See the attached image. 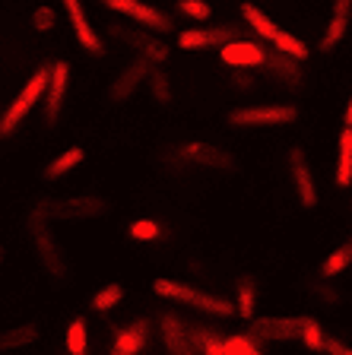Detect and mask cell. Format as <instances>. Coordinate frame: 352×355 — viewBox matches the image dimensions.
<instances>
[{"label": "cell", "mask_w": 352, "mask_h": 355, "mask_svg": "<svg viewBox=\"0 0 352 355\" xmlns=\"http://www.w3.org/2000/svg\"><path fill=\"white\" fill-rule=\"evenodd\" d=\"M26 235H29L32 251H35L38 263L44 266V273L51 276L58 286H64L67 276H70V260L64 257V248H60L58 238H54L51 219H44L38 209L29 207V213H26Z\"/></svg>", "instance_id": "cell-1"}, {"label": "cell", "mask_w": 352, "mask_h": 355, "mask_svg": "<svg viewBox=\"0 0 352 355\" xmlns=\"http://www.w3.org/2000/svg\"><path fill=\"white\" fill-rule=\"evenodd\" d=\"M153 292L159 298H169V302L187 304V308H194V311H203V314H210V318H232L235 314V302L219 298V295H210V292H203V288H194V286L178 282V279H156Z\"/></svg>", "instance_id": "cell-2"}, {"label": "cell", "mask_w": 352, "mask_h": 355, "mask_svg": "<svg viewBox=\"0 0 352 355\" xmlns=\"http://www.w3.org/2000/svg\"><path fill=\"white\" fill-rule=\"evenodd\" d=\"M48 80H51V64H42L35 73L29 76V83L16 92V98L7 105V111L0 114V140H7V137H13V133L19 130V124L26 121V114L44 98Z\"/></svg>", "instance_id": "cell-3"}, {"label": "cell", "mask_w": 352, "mask_h": 355, "mask_svg": "<svg viewBox=\"0 0 352 355\" xmlns=\"http://www.w3.org/2000/svg\"><path fill=\"white\" fill-rule=\"evenodd\" d=\"M32 209L51 222H83V219H96V216L108 213V200L96 197V193H80V197H58V200H35Z\"/></svg>", "instance_id": "cell-4"}, {"label": "cell", "mask_w": 352, "mask_h": 355, "mask_svg": "<svg viewBox=\"0 0 352 355\" xmlns=\"http://www.w3.org/2000/svg\"><path fill=\"white\" fill-rule=\"evenodd\" d=\"M299 121L295 105H242L228 114V124L251 130V127H283Z\"/></svg>", "instance_id": "cell-5"}, {"label": "cell", "mask_w": 352, "mask_h": 355, "mask_svg": "<svg viewBox=\"0 0 352 355\" xmlns=\"http://www.w3.org/2000/svg\"><path fill=\"white\" fill-rule=\"evenodd\" d=\"M178 159L187 165H200V168H213V171H235V159L228 149L216 146L206 140H187L175 149Z\"/></svg>", "instance_id": "cell-6"}, {"label": "cell", "mask_w": 352, "mask_h": 355, "mask_svg": "<svg viewBox=\"0 0 352 355\" xmlns=\"http://www.w3.org/2000/svg\"><path fill=\"white\" fill-rule=\"evenodd\" d=\"M102 7L115 10V13H121V16H131V19H137L146 32H156V35H169V32L175 29L169 16L162 13V10L149 7V3H143V0H102Z\"/></svg>", "instance_id": "cell-7"}, {"label": "cell", "mask_w": 352, "mask_h": 355, "mask_svg": "<svg viewBox=\"0 0 352 355\" xmlns=\"http://www.w3.org/2000/svg\"><path fill=\"white\" fill-rule=\"evenodd\" d=\"M286 162H289V178H292V187H295V197H299L301 209H315L317 207V184H315V171H311L308 159H305V149L292 146L286 153Z\"/></svg>", "instance_id": "cell-8"}, {"label": "cell", "mask_w": 352, "mask_h": 355, "mask_svg": "<svg viewBox=\"0 0 352 355\" xmlns=\"http://www.w3.org/2000/svg\"><path fill=\"white\" fill-rule=\"evenodd\" d=\"M108 32L117 38V42H124V44H131V48H137L140 58L149 60V64L159 67V64H165V60H169V44L159 42L153 32H146V29H124L121 22H111Z\"/></svg>", "instance_id": "cell-9"}, {"label": "cell", "mask_w": 352, "mask_h": 355, "mask_svg": "<svg viewBox=\"0 0 352 355\" xmlns=\"http://www.w3.org/2000/svg\"><path fill=\"white\" fill-rule=\"evenodd\" d=\"M219 60L235 70H257L267 60V48L260 42H251V38H235L219 48Z\"/></svg>", "instance_id": "cell-10"}, {"label": "cell", "mask_w": 352, "mask_h": 355, "mask_svg": "<svg viewBox=\"0 0 352 355\" xmlns=\"http://www.w3.org/2000/svg\"><path fill=\"white\" fill-rule=\"evenodd\" d=\"M242 38L238 26H210V29H184L178 35L181 51H200V48H222V44Z\"/></svg>", "instance_id": "cell-11"}, {"label": "cell", "mask_w": 352, "mask_h": 355, "mask_svg": "<svg viewBox=\"0 0 352 355\" xmlns=\"http://www.w3.org/2000/svg\"><path fill=\"white\" fill-rule=\"evenodd\" d=\"M67 89H70V64L67 60H58L51 64V80H48V89H44V124H58L60 111H64V98Z\"/></svg>", "instance_id": "cell-12"}, {"label": "cell", "mask_w": 352, "mask_h": 355, "mask_svg": "<svg viewBox=\"0 0 352 355\" xmlns=\"http://www.w3.org/2000/svg\"><path fill=\"white\" fill-rule=\"evenodd\" d=\"M60 3H64V10H67V19H70V26H74L76 42H80L89 54H102L105 51L102 35H99L96 26L89 22L86 10H83V0H60Z\"/></svg>", "instance_id": "cell-13"}, {"label": "cell", "mask_w": 352, "mask_h": 355, "mask_svg": "<svg viewBox=\"0 0 352 355\" xmlns=\"http://www.w3.org/2000/svg\"><path fill=\"white\" fill-rule=\"evenodd\" d=\"M146 76H149V60H143V58L131 60V64L115 76V83L108 86V102L121 105V102H127V98H133V92H137L140 83L146 80Z\"/></svg>", "instance_id": "cell-14"}, {"label": "cell", "mask_w": 352, "mask_h": 355, "mask_svg": "<svg viewBox=\"0 0 352 355\" xmlns=\"http://www.w3.org/2000/svg\"><path fill=\"white\" fill-rule=\"evenodd\" d=\"M301 318H254L251 320V336L267 343H289L299 340Z\"/></svg>", "instance_id": "cell-15"}, {"label": "cell", "mask_w": 352, "mask_h": 355, "mask_svg": "<svg viewBox=\"0 0 352 355\" xmlns=\"http://www.w3.org/2000/svg\"><path fill=\"white\" fill-rule=\"evenodd\" d=\"M349 16H352V0H330V19L324 26V35L317 42V51L330 54L340 42L346 38V29H349Z\"/></svg>", "instance_id": "cell-16"}, {"label": "cell", "mask_w": 352, "mask_h": 355, "mask_svg": "<svg viewBox=\"0 0 352 355\" xmlns=\"http://www.w3.org/2000/svg\"><path fill=\"white\" fill-rule=\"evenodd\" d=\"M149 330H153V324H149L146 318L131 320L127 327H121V330L115 333V343H111L108 355H140L143 346L149 343Z\"/></svg>", "instance_id": "cell-17"}, {"label": "cell", "mask_w": 352, "mask_h": 355, "mask_svg": "<svg viewBox=\"0 0 352 355\" xmlns=\"http://www.w3.org/2000/svg\"><path fill=\"white\" fill-rule=\"evenodd\" d=\"M264 70H267V76H273L276 83H283V86H289V89H301V83H305L301 60H292L279 51H267Z\"/></svg>", "instance_id": "cell-18"}, {"label": "cell", "mask_w": 352, "mask_h": 355, "mask_svg": "<svg viewBox=\"0 0 352 355\" xmlns=\"http://www.w3.org/2000/svg\"><path fill=\"white\" fill-rule=\"evenodd\" d=\"M159 333H162V343H165V349H169V355H184L191 352V336H187V327L178 320V314H171V311H165L159 318Z\"/></svg>", "instance_id": "cell-19"}, {"label": "cell", "mask_w": 352, "mask_h": 355, "mask_svg": "<svg viewBox=\"0 0 352 355\" xmlns=\"http://www.w3.org/2000/svg\"><path fill=\"white\" fill-rule=\"evenodd\" d=\"M38 336H42V330H38L35 320H29V324H16V327H10V330L0 333V352H19V349L32 346Z\"/></svg>", "instance_id": "cell-20"}, {"label": "cell", "mask_w": 352, "mask_h": 355, "mask_svg": "<svg viewBox=\"0 0 352 355\" xmlns=\"http://www.w3.org/2000/svg\"><path fill=\"white\" fill-rule=\"evenodd\" d=\"M333 181H337V187H352V127H343V130H340Z\"/></svg>", "instance_id": "cell-21"}, {"label": "cell", "mask_w": 352, "mask_h": 355, "mask_svg": "<svg viewBox=\"0 0 352 355\" xmlns=\"http://www.w3.org/2000/svg\"><path fill=\"white\" fill-rule=\"evenodd\" d=\"M86 159V149L83 146H70V149H64V153H58L51 159V162L44 165V171H42V178L44 181H60L64 175H70V171L76 168V165Z\"/></svg>", "instance_id": "cell-22"}, {"label": "cell", "mask_w": 352, "mask_h": 355, "mask_svg": "<svg viewBox=\"0 0 352 355\" xmlns=\"http://www.w3.org/2000/svg\"><path fill=\"white\" fill-rule=\"evenodd\" d=\"M352 266V235L343 244H337L321 263V279H337L340 273H346Z\"/></svg>", "instance_id": "cell-23"}, {"label": "cell", "mask_w": 352, "mask_h": 355, "mask_svg": "<svg viewBox=\"0 0 352 355\" xmlns=\"http://www.w3.org/2000/svg\"><path fill=\"white\" fill-rule=\"evenodd\" d=\"M242 19L248 22L251 29H254V35L264 38V42H273V38H276V32H279L276 22H273L260 7H254V3H242Z\"/></svg>", "instance_id": "cell-24"}, {"label": "cell", "mask_w": 352, "mask_h": 355, "mask_svg": "<svg viewBox=\"0 0 352 355\" xmlns=\"http://www.w3.org/2000/svg\"><path fill=\"white\" fill-rule=\"evenodd\" d=\"M187 336H191V346H194V352L197 355H228L226 352V340L216 336L210 327H191Z\"/></svg>", "instance_id": "cell-25"}, {"label": "cell", "mask_w": 352, "mask_h": 355, "mask_svg": "<svg viewBox=\"0 0 352 355\" xmlns=\"http://www.w3.org/2000/svg\"><path fill=\"white\" fill-rule=\"evenodd\" d=\"M257 311V282L251 276H242L235 282V314H242L244 320H254Z\"/></svg>", "instance_id": "cell-26"}, {"label": "cell", "mask_w": 352, "mask_h": 355, "mask_svg": "<svg viewBox=\"0 0 352 355\" xmlns=\"http://www.w3.org/2000/svg\"><path fill=\"white\" fill-rule=\"evenodd\" d=\"M299 340L305 343V349H308V352H324V346H327V333H324L321 320L311 318V314H301Z\"/></svg>", "instance_id": "cell-27"}, {"label": "cell", "mask_w": 352, "mask_h": 355, "mask_svg": "<svg viewBox=\"0 0 352 355\" xmlns=\"http://www.w3.org/2000/svg\"><path fill=\"white\" fill-rule=\"evenodd\" d=\"M67 355H89V324L86 318H74L67 324Z\"/></svg>", "instance_id": "cell-28"}, {"label": "cell", "mask_w": 352, "mask_h": 355, "mask_svg": "<svg viewBox=\"0 0 352 355\" xmlns=\"http://www.w3.org/2000/svg\"><path fill=\"white\" fill-rule=\"evenodd\" d=\"M121 302H124V286H121V282H108V286H102L96 295H92L89 308L99 311V314H108V311H115Z\"/></svg>", "instance_id": "cell-29"}, {"label": "cell", "mask_w": 352, "mask_h": 355, "mask_svg": "<svg viewBox=\"0 0 352 355\" xmlns=\"http://www.w3.org/2000/svg\"><path fill=\"white\" fill-rule=\"evenodd\" d=\"M273 51H279V54H286V58H292V60H301V64H305V60H308V44L301 42V38H295V35H289V32H283L279 29L276 32V38H273Z\"/></svg>", "instance_id": "cell-30"}, {"label": "cell", "mask_w": 352, "mask_h": 355, "mask_svg": "<svg viewBox=\"0 0 352 355\" xmlns=\"http://www.w3.org/2000/svg\"><path fill=\"white\" fill-rule=\"evenodd\" d=\"M308 295L315 298V304H321V308H340V304H343V292H340L330 279H315L308 286Z\"/></svg>", "instance_id": "cell-31"}, {"label": "cell", "mask_w": 352, "mask_h": 355, "mask_svg": "<svg viewBox=\"0 0 352 355\" xmlns=\"http://www.w3.org/2000/svg\"><path fill=\"white\" fill-rule=\"evenodd\" d=\"M146 80H149V92H153V102L165 108V105L171 102V80H169V73L156 67V70H149Z\"/></svg>", "instance_id": "cell-32"}, {"label": "cell", "mask_w": 352, "mask_h": 355, "mask_svg": "<svg viewBox=\"0 0 352 355\" xmlns=\"http://www.w3.org/2000/svg\"><path fill=\"white\" fill-rule=\"evenodd\" d=\"M127 235L133 241H159L162 238V222L159 219H133L127 225Z\"/></svg>", "instance_id": "cell-33"}, {"label": "cell", "mask_w": 352, "mask_h": 355, "mask_svg": "<svg viewBox=\"0 0 352 355\" xmlns=\"http://www.w3.org/2000/svg\"><path fill=\"white\" fill-rule=\"evenodd\" d=\"M226 352L228 355H264L260 346H257L254 336H244V333H235L226 340Z\"/></svg>", "instance_id": "cell-34"}, {"label": "cell", "mask_w": 352, "mask_h": 355, "mask_svg": "<svg viewBox=\"0 0 352 355\" xmlns=\"http://www.w3.org/2000/svg\"><path fill=\"white\" fill-rule=\"evenodd\" d=\"M178 13H184L194 22H206L213 16V7H210L206 0H178Z\"/></svg>", "instance_id": "cell-35"}, {"label": "cell", "mask_w": 352, "mask_h": 355, "mask_svg": "<svg viewBox=\"0 0 352 355\" xmlns=\"http://www.w3.org/2000/svg\"><path fill=\"white\" fill-rule=\"evenodd\" d=\"M54 22H58V16H54V10L48 7V3H42V7L32 10V29L35 32H51Z\"/></svg>", "instance_id": "cell-36"}, {"label": "cell", "mask_w": 352, "mask_h": 355, "mask_svg": "<svg viewBox=\"0 0 352 355\" xmlns=\"http://www.w3.org/2000/svg\"><path fill=\"white\" fill-rule=\"evenodd\" d=\"M254 86H257V76H251L248 70H238L232 76V89H238V92H251Z\"/></svg>", "instance_id": "cell-37"}, {"label": "cell", "mask_w": 352, "mask_h": 355, "mask_svg": "<svg viewBox=\"0 0 352 355\" xmlns=\"http://www.w3.org/2000/svg\"><path fill=\"white\" fill-rule=\"evenodd\" d=\"M324 352H327V355H352V346H346L343 340H327Z\"/></svg>", "instance_id": "cell-38"}, {"label": "cell", "mask_w": 352, "mask_h": 355, "mask_svg": "<svg viewBox=\"0 0 352 355\" xmlns=\"http://www.w3.org/2000/svg\"><path fill=\"white\" fill-rule=\"evenodd\" d=\"M346 127H352V96H349V105H346V114H343Z\"/></svg>", "instance_id": "cell-39"}, {"label": "cell", "mask_w": 352, "mask_h": 355, "mask_svg": "<svg viewBox=\"0 0 352 355\" xmlns=\"http://www.w3.org/2000/svg\"><path fill=\"white\" fill-rule=\"evenodd\" d=\"M3 257H7V251H3V248H0V263H3Z\"/></svg>", "instance_id": "cell-40"}, {"label": "cell", "mask_w": 352, "mask_h": 355, "mask_svg": "<svg viewBox=\"0 0 352 355\" xmlns=\"http://www.w3.org/2000/svg\"><path fill=\"white\" fill-rule=\"evenodd\" d=\"M184 355H197V352H194V349H191V352H184Z\"/></svg>", "instance_id": "cell-41"}]
</instances>
